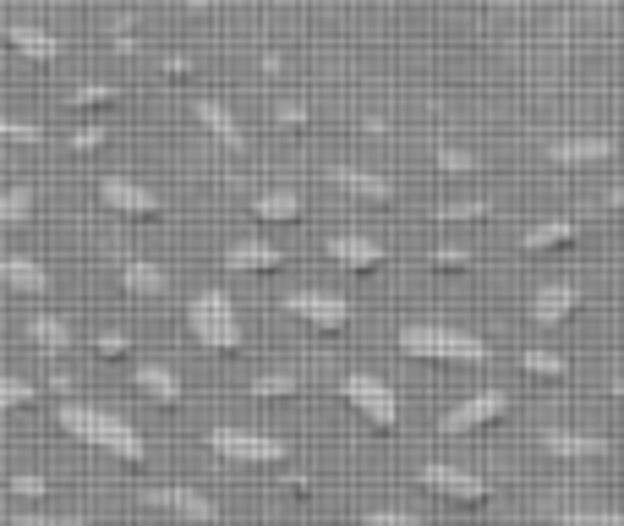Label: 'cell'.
I'll return each instance as SVG.
<instances>
[{"label": "cell", "mask_w": 624, "mask_h": 526, "mask_svg": "<svg viewBox=\"0 0 624 526\" xmlns=\"http://www.w3.org/2000/svg\"><path fill=\"white\" fill-rule=\"evenodd\" d=\"M55 422H61L77 444H88V450H99V455H110V461H127V466H143V461H149L143 433H138L127 417L105 411V406H88V400H61V406H55Z\"/></svg>", "instance_id": "1"}, {"label": "cell", "mask_w": 624, "mask_h": 526, "mask_svg": "<svg viewBox=\"0 0 624 526\" xmlns=\"http://www.w3.org/2000/svg\"><path fill=\"white\" fill-rule=\"evenodd\" d=\"M395 346L406 351V356H417V362H450V367H482V362L493 356L487 341H476V335L455 330V324H433V319L406 324V330L395 335Z\"/></svg>", "instance_id": "2"}, {"label": "cell", "mask_w": 624, "mask_h": 526, "mask_svg": "<svg viewBox=\"0 0 624 526\" xmlns=\"http://www.w3.org/2000/svg\"><path fill=\"white\" fill-rule=\"evenodd\" d=\"M186 330H192V341L203 351H225L230 356L241 346V313H236V302L225 291H197L192 308H186Z\"/></svg>", "instance_id": "3"}, {"label": "cell", "mask_w": 624, "mask_h": 526, "mask_svg": "<svg viewBox=\"0 0 624 526\" xmlns=\"http://www.w3.org/2000/svg\"><path fill=\"white\" fill-rule=\"evenodd\" d=\"M208 450L236 461V466H280V461H291V444L275 439V433H258V428H214Z\"/></svg>", "instance_id": "4"}, {"label": "cell", "mask_w": 624, "mask_h": 526, "mask_svg": "<svg viewBox=\"0 0 624 526\" xmlns=\"http://www.w3.org/2000/svg\"><path fill=\"white\" fill-rule=\"evenodd\" d=\"M340 395H345V406H351L367 428H395V422H400L395 389H389L384 378H373V373H351V378L340 384Z\"/></svg>", "instance_id": "5"}, {"label": "cell", "mask_w": 624, "mask_h": 526, "mask_svg": "<svg viewBox=\"0 0 624 526\" xmlns=\"http://www.w3.org/2000/svg\"><path fill=\"white\" fill-rule=\"evenodd\" d=\"M422 483L439 494V500H450V505H461V511H482L487 500H493V489L476 477V472H466V466H422Z\"/></svg>", "instance_id": "6"}, {"label": "cell", "mask_w": 624, "mask_h": 526, "mask_svg": "<svg viewBox=\"0 0 624 526\" xmlns=\"http://www.w3.org/2000/svg\"><path fill=\"white\" fill-rule=\"evenodd\" d=\"M99 203L127 214V219H159L164 214V197L149 192L143 181H132V175H99Z\"/></svg>", "instance_id": "7"}, {"label": "cell", "mask_w": 624, "mask_h": 526, "mask_svg": "<svg viewBox=\"0 0 624 526\" xmlns=\"http://www.w3.org/2000/svg\"><path fill=\"white\" fill-rule=\"evenodd\" d=\"M504 411H509V395H504V389H482V395H466V400L439 422V433L461 439V433H476V428H493Z\"/></svg>", "instance_id": "8"}, {"label": "cell", "mask_w": 624, "mask_h": 526, "mask_svg": "<svg viewBox=\"0 0 624 526\" xmlns=\"http://www.w3.org/2000/svg\"><path fill=\"white\" fill-rule=\"evenodd\" d=\"M286 308H291L308 330H318V335H340V330L351 324V308H345L340 297H329V291H297V297H286Z\"/></svg>", "instance_id": "9"}, {"label": "cell", "mask_w": 624, "mask_h": 526, "mask_svg": "<svg viewBox=\"0 0 624 526\" xmlns=\"http://www.w3.org/2000/svg\"><path fill=\"white\" fill-rule=\"evenodd\" d=\"M149 505H159V511H170V516H181V522L192 526H214L219 522V505L214 500H203L197 489H149Z\"/></svg>", "instance_id": "10"}, {"label": "cell", "mask_w": 624, "mask_h": 526, "mask_svg": "<svg viewBox=\"0 0 624 526\" xmlns=\"http://www.w3.org/2000/svg\"><path fill=\"white\" fill-rule=\"evenodd\" d=\"M329 258L340 269H351V275H373L384 264V247L373 236H362V230H340V236H329Z\"/></svg>", "instance_id": "11"}, {"label": "cell", "mask_w": 624, "mask_h": 526, "mask_svg": "<svg viewBox=\"0 0 624 526\" xmlns=\"http://www.w3.org/2000/svg\"><path fill=\"white\" fill-rule=\"evenodd\" d=\"M575 308H581V291H575L570 280H548V286H537V291H531V319H537L542 330L564 324Z\"/></svg>", "instance_id": "12"}, {"label": "cell", "mask_w": 624, "mask_h": 526, "mask_svg": "<svg viewBox=\"0 0 624 526\" xmlns=\"http://www.w3.org/2000/svg\"><path fill=\"white\" fill-rule=\"evenodd\" d=\"M192 116L203 121V132H208L214 143H225V149H236V154L247 149V132L236 127V116H230L219 99H208V94H203V99H192Z\"/></svg>", "instance_id": "13"}, {"label": "cell", "mask_w": 624, "mask_h": 526, "mask_svg": "<svg viewBox=\"0 0 624 526\" xmlns=\"http://www.w3.org/2000/svg\"><path fill=\"white\" fill-rule=\"evenodd\" d=\"M0 280H6L17 297H44V291H50V269H44L39 258H28V253H6V258H0Z\"/></svg>", "instance_id": "14"}, {"label": "cell", "mask_w": 624, "mask_h": 526, "mask_svg": "<svg viewBox=\"0 0 624 526\" xmlns=\"http://www.w3.org/2000/svg\"><path fill=\"white\" fill-rule=\"evenodd\" d=\"M548 160L553 165H603V160H614V138H553Z\"/></svg>", "instance_id": "15"}, {"label": "cell", "mask_w": 624, "mask_h": 526, "mask_svg": "<svg viewBox=\"0 0 624 526\" xmlns=\"http://www.w3.org/2000/svg\"><path fill=\"white\" fill-rule=\"evenodd\" d=\"M542 450L559 455V461H603L609 444L592 439V433H570V428H542Z\"/></svg>", "instance_id": "16"}, {"label": "cell", "mask_w": 624, "mask_h": 526, "mask_svg": "<svg viewBox=\"0 0 624 526\" xmlns=\"http://www.w3.org/2000/svg\"><path fill=\"white\" fill-rule=\"evenodd\" d=\"M225 269H236V275H263V269H280V247H269L263 236L230 241V247H225Z\"/></svg>", "instance_id": "17"}, {"label": "cell", "mask_w": 624, "mask_h": 526, "mask_svg": "<svg viewBox=\"0 0 624 526\" xmlns=\"http://www.w3.org/2000/svg\"><path fill=\"white\" fill-rule=\"evenodd\" d=\"M302 192H291V186H269V192H258L252 197V214L258 219H269V225H291V219H302Z\"/></svg>", "instance_id": "18"}, {"label": "cell", "mask_w": 624, "mask_h": 526, "mask_svg": "<svg viewBox=\"0 0 624 526\" xmlns=\"http://www.w3.org/2000/svg\"><path fill=\"white\" fill-rule=\"evenodd\" d=\"M329 175H334V186H345V192H356V197H367V203H389V197H395V181L362 171V165H334Z\"/></svg>", "instance_id": "19"}, {"label": "cell", "mask_w": 624, "mask_h": 526, "mask_svg": "<svg viewBox=\"0 0 624 526\" xmlns=\"http://www.w3.org/2000/svg\"><path fill=\"white\" fill-rule=\"evenodd\" d=\"M121 286H127L132 297H164V291H170V275H164L159 264H149V258H127V264H121Z\"/></svg>", "instance_id": "20"}, {"label": "cell", "mask_w": 624, "mask_h": 526, "mask_svg": "<svg viewBox=\"0 0 624 526\" xmlns=\"http://www.w3.org/2000/svg\"><path fill=\"white\" fill-rule=\"evenodd\" d=\"M132 384H138L154 406H175V400H181V378H175L170 367H159V362H143V367L132 373Z\"/></svg>", "instance_id": "21"}, {"label": "cell", "mask_w": 624, "mask_h": 526, "mask_svg": "<svg viewBox=\"0 0 624 526\" xmlns=\"http://www.w3.org/2000/svg\"><path fill=\"white\" fill-rule=\"evenodd\" d=\"M581 236V219H542L526 230V253H553V247H570Z\"/></svg>", "instance_id": "22"}, {"label": "cell", "mask_w": 624, "mask_h": 526, "mask_svg": "<svg viewBox=\"0 0 624 526\" xmlns=\"http://www.w3.org/2000/svg\"><path fill=\"white\" fill-rule=\"evenodd\" d=\"M28 341L39 351H50V356H55V351H72V324L55 319V313H33V319H28Z\"/></svg>", "instance_id": "23"}, {"label": "cell", "mask_w": 624, "mask_h": 526, "mask_svg": "<svg viewBox=\"0 0 624 526\" xmlns=\"http://www.w3.org/2000/svg\"><path fill=\"white\" fill-rule=\"evenodd\" d=\"M6 39L28 55V61H50L55 55V33H44V28H28V22H11L6 28Z\"/></svg>", "instance_id": "24"}, {"label": "cell", "mask_w": 624, "mask_h": 526, "mask_svg": "<svg viewBox=\"0 0 624 526\" xmlns=\"http://www.w3.org/2000/svg\"><path fill=\"white\" fill-rule=\"evenodd\" d=\"M433 165H439V175H471V171H482V160H476L471 149H455V143H439V149H433Z\"/></svg>", "instance_id": "25"}, {"label": "cell", "mask_w": 624, "mask_h": 526, "mask_svg": "<svg viewBox=\"0 0 624 526\" xmlns=\"http://www.w3.org/2000/svg\"><path fill=\"white\" fill-rule=\"evenodd\" d=\"M520 367H526V378H564L570 373V362L553 351H520Z\"/></svg>", "instance_id": "26"}, {"label": "cell", "mask_w": 624, "mask_h": 526, "mask_svg": "<svg viewBox=\"0 0 624 526\" xmlns=\"http://www.w3.org/2000/svg\"><path fill=\"white\" fill-rule=\"evenodd\" d=\"M33 214V192L28 186H6V197H0V219L6 225H22Z\"/></svg>", "instance_id": "27"}, {"label": "cell", "mask_w": 624, "mask_h": 526, "mask_svg": "<svg viewBox=\"0 0 624 526\" xmlns=\"http://www.w3.org/2000/svg\"><path fill=\"white\" fill-rule=\"evenodd\" d=\"M252 395H258V400H291V395H297V378H291V373H263V378L252 384Z\"/></svg>", "instance_id": "28"}, {"label": "cell", "mask_w": 624, "mask_h": 526, "mask_svg": "<svg viewBox=\"0 0 624 526\" xmlns=\"http://www.w3.org/2000/svg\"><path fill=\"white\" fill-rule=\"evenodd\" d=\"M487 197H466V203H444L439 208V219H450V225H466V219H487Z\"/></svg>", "instance_id": "29"}, {"label": "cell", "mask_w": 624, "mask_h": 526, "mask_svg": "<svg viewBox=\"0 0 624 526\" xmlns=\"http://www.w3.org/2000/svg\"><path fill=\"white\" fill-rule=\"evenodd\" d=\"M121 94L110 88V83H83V88H72V105L77 110H88V105H116Z\"/></svg>", "instance_id": "30"}, {"label": "cell", "mask_w": 624, "mask_h": 526, "mask_svg": "<svg viewBox=\"0 0 624 526\" xmlns=\"http://www.w3.org/2000/svg\"><path fill=\"white\" fill-rule=\"evenodd\" d=\"M433 269H439V275H466L471 253L466 247H433Z\"/></svg>", "instance_id": "31"}, {"label": "cell", "mask_w": 624, "mask_h": 526, "mask_svg": "<svg viewBox=\"0 0 624 526\" xmlns=\"http://www.w3.org/2000/svg\"><path fill=\"white\" fill-rule=\"evenodd\" d=\"M559 526H624V511H570Z\"/></svg>", "instance_id": "32"}, {"label": "cell", "mask_w": 624, "mask_h": 526, "mask_svg": "<svg viewBox=\"0 0 624 526\" xmlns=\"http://www.w3.org/2000/svg\"><path fill=\"white\" fill-rule=\"evenodd\" d=\"M0 406H6V411H22V406H33V384H22V378H6V384H0Z\"/></svg>", "instance_id": "33"}, {"label": "cell", "mask_w": 624, "mask_h": 526, "mask_svg": "<svg viewBox=\"0 0 624 526\" xmlns=\"http://www.w3.org/2000/svg\"><path fill=\"white\" fill-rule=\"evenodd\" d=\"M362 526H428L422 516H406V511H367Z\"/></svg>", "instance_id": "34"}, {"label": "cell", "mask_w": 624, "mask_h": 526, "mask_svg": "<svg viewBox=\"0 0 624 526\" xmlns=\"http://www.w3.org/2000/svg\"><path fill=\"white\" fill-rule=\"evenodd\" d=\"M11 494H17V500H44V494H50V483H44V477H33V472H22V477H11Z\"/></svg>", "instance_id": "35"}, {"label": "cell", "mask_w": 624, "mask_h": 526, "mask_svg": "<svg viewBox=\"0 0 624 526\" xmlns=\"http://www.w3.org/2000/svg\"><path fill=\"white\" fill-rule=\"evenodd\" d=\"M94 351L116 362V356H127V351H132V341H127V335H116V330H105V335H94Z\"/></svg>", "instance_id": "36"}, {"label": "cell", "mask_w": 624, "mask_h": 526, "mask_svg": "<svg viewBox=\"0 0 624 526\" xmlns=\"http://www.w3.org/2000/svg\"><path fill=\"white\" fill-rule=\"evenodd\" d=\"M11 526H88L77 516H11Z\"/></svg>", "instance_id": "37"}, {"label": "cell", "mask_w": 624, "mask_h": 526, "mask_svg": "<svg viewBox=\"0 0 624 526\" xmlns=\"http://www.w3.org/2000/svg\"><path fill=\"white\" fill-rule=\"evenodd\" d=\"M0 132H6L11 143H39V138H44V132H39V127H28V121H6Z\"/></svg>", "instance_id": "38"}, {"label": "cell", "mask_w": 624, "mask_h": 526, "mask_svg": "<svg viewBox=\"0 0 624 526\" xmlns=\"http://www.w3.org/2000/svg\"><path fill=\"white\" fill-rule=\"evenodd\" d=\"M159 72L164 77H192V61L186 55H159Z\"/></svg>", "instance_id": "39"}, {"label": "cell", "mask_w": 624, "mask_h": 526, "mask_svg": "<svg viewBox=\"0 0 624 526\" xmlns=\"http://www.w3.org/2000/svg\"><path fill=\"white\" fill-rule=\"evenodd\" d=\"M105 143V127H77L72 132V149H99Z\"/></svg>", "instance_id": "40"}, {"label": "cell", "mask_w": 624, "mask_h": 526, "mask_svg": "<svg viewBox=\"0 0 624 526\" xmlns=\"http://www.w3.org/2000/svg\"><path fill=\"white\" fill-rule=\"evenodd\" d=\"M280 121H286V127H302V121H308V105L286 99V105H280Z\"/></svg>", "instance_id": "41"}, {"label": "cell", "mask_w": 624, "mask_h": 526, "mask_svg": "<svg viewBox=\"0 0 624 526\" xmlns=\"http://www.w3.org/2000/svg\"><path fill=\"white\" fill-rule=\"evenodd\" d=\"M258 66H263V72H269V77H280V72H286V61H280V55H275V50H263V55H258Z\"/></svg>", "instance_id": "42"}, {"label": "cell", "mask_w": 624, "mask_h": 526, "mask_svg": "<svg viewBox=\"0 0 624 526\" xmlns=\"http://www.w3.org/2000/svg\"><path fill=\"white\" fill-rule=\"evenodd\" d=\"M609 203H614V208H624V186H614V192H609Z\"/></svg>", "instance_id": "43"}, {"label": "cell", "mask_w": 624, "mask_h": 526, "mask_svg": "<svg viewBox=\"0 0 624 526\" xmlns=\"http://www.w3.org/2000/svg\"><path fill=\"white\" fill-rule=\"evenodd\" d=\"M614 395H620V400H624V378H614Z\"/></svg>", "instance_id": "44"}]
</instances>
